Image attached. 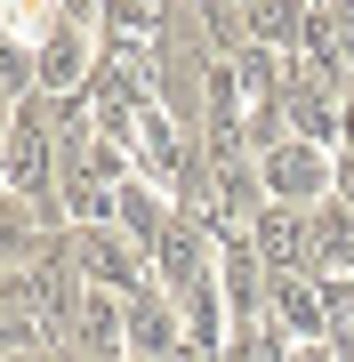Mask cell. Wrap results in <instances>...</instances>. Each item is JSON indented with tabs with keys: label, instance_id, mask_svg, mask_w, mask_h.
Wrapping results in <instances>:
<instances>
[{
	"label": "cell",
	"instance_id": "cell-1",
	"mask_svg": "<svg viewBox=\"0 0 354 362\" xmlns=\"http://www.w3.org/2000/svg\"><path fill=\"white\" fill-rule=\"evenodd\" d=\"M73 266H81L89 290H113V298L153 290V258H145L121 226H73Z\"/></svg>",
	"mask_w": 354,
	"mask_h": 362
},
{
	"label": "cell",
	"instance_id": "cell-2",
	"mask_svg": "<svg viewBox=\"0 0 354 362\" xmlns=\"http://www.w3.org/2000/svg\"><path fill=\"white\" fill-rule=\"evenodd\" d=\"M258 185H266V202H282V209H322L330 185H338V153L290 137V145H274V153L258 161Z\"/></svg>",
	"mask_w": 354,
	"mask_h": 362
},
{
	"label": "cell",
	"instance_id": "cell-3",
	"mask_svg": "<svg viewBox=\"0 0 354 362\" xmlns=\"http://www.w3.org/2000/svg\"><path fill=\"white\" fill-rule=\"evenodd\" d=\"M266 322H274L290 346H314V338H330V282L322 274H274V290H266Z\"/></svg>",
	"mask_w": 354,
	"mask_h": 362
},
{
	"label": "cell",
	"instance_id": "cell-4",
	"mask_svg": "<svg viewBox=\"0 0 354 362\" xmlns=\"http://www.w3.org/2000/svg\"><path fill=\"white\" fill-rule=\"evenodd\" d=\"M177 218H185V209H177L170 194H161V185H145V177H129V185H121V218H113V226L129 233L145 258H153V250L177 233Z\"/></svg>",
	"mask_w": 354,
	"mask_h": 362
},
{
	"label": "cell",
	"instance_id": "cell-5",
	"mask_svg": "<svg viewBox=\"0 0 354 362\" xmlns=\"http://www.w3.org/2000/svg\"><path fill=\"white\" fill-rule=\"evenodd\" d=\"M249 250L266 258V274H298V266H306V209L266 202L258 226H249Z\"/></svg>",
	"mask_w": 354,
	"mask_h": 362
},
{
	"label": "cell",
	"instance_id": "cell-6",
	"mask_svg": "<svg viewBox=\"0 0 354 362\" xmlns=\"http://www.w3.org/2000/svg\"><path fill=\"white\" fill-rule=\"evenodd\" d=\"M330 346L338 362H354V282H330Z\"/></svg>",
	"mask_w": 354,
	"mask_h": 362
},
{
	"label": "cell",
	"instance_id": "cell-7",
	"mask_svg": "<svg viewBox=\"0 0 354 362\" xmlns=\"http://www.w3.org/2000/svg\"><path fill=\"white\" fill-rule=\"evenodd\" d=\"M330 202H346V209H354V153H338V185H330Z\"/></svg>",
	"mask_w": 354,
	"mask_h": 362
},
{
	"label": "cell",
	"instance_id": "cell-8",
	"mask_svg": "<svg viewBox=\"0 0 354 362\" xmlns=\"http://www.w3.org/2000/svg\"><path fill=\"white\" fill-rule=\"evenodd\" d=\"M338 121H346V145H338V153H354V73H346V89H338Z\"/></svg>",
	"mask_w": 354,
	"mask_h": 362
},
{
	"label": "cell",
	"instance_id": "cell-9",
	"mask_svg": "<svg viewBox=\"0 0 354 362\" xmlns=\"http://www.w3.org/2000/svg\"><path fill=\"white\" fill-rule=\"evenodd\" d=\"M290 362H338V346H330V338H314V346H290Z\"/></svg>",
	"mask_w": 354,
	"mask_h": 362
},
{
	"label": "cell",
	"instance_id": "cell-10",
	"mask_svg": "<svg viewBox=\"0 0 354 362\" xmlns=\"http://www.w3.org/2000/svg\"><path fill=\"white\" fill-rule=\"evenodd\" d=\"M346 282H354V266H346Z\"/></svg>",
	"mask_w": 354,
	"mask_h": 362
}]
</instances>
